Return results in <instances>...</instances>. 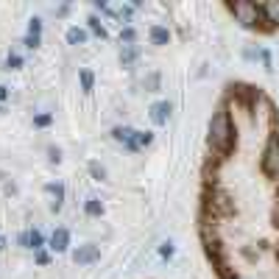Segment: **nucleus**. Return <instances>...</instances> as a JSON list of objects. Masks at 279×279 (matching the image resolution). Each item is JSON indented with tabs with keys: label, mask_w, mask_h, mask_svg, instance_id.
<instances>
[{
	"label": "nucleus",
	"mask_w": 279,
	"mask_h": 279,
	"mask_svg": "<svg viewBox=\"0 0 279 279\" xmlns=\"http://www.w3.org/2000/svg\"><path fill=\"white\" fill-rule=\"evenodd\" d=\"M209 148L215 151L218 157H229L232 148H235V129H232V120H229L226 109H218L209 120Z\"/></svg>",
	"instance_id": "1"
},
{
	"label": "nucleus",
	"mask_w": 279,
	"mask_h": 279,
	"mask_svg": "<svg viewBox=\"0 0 279 279\" xmlns=\"http://www.w3.org/2000/svg\"><path fill=\"white\" fill-rule=\"evenodd\" d=\"M262 170L268 176L277 179L279 176V134L277 131H271L268 134V142H265V148H262V159H260Z\"/></svg>",
	"instance_id": "2"
},
{
	"label": "nucleus",
	"mask_w": 279,
	"mask_h": 279,
	"mask_svg": "<svg viewBox=\"0 0 279 279\" xmlns=\"http://www.w3.org/2000/svg\"><path fill=\"white\" fill-rule=\"evenodd\" d=\"M229 11L235 14L246 28H254L257 26V20H260V9L251 6V3H240V6H229Z\"/></svg>",
	"instance_id": "3"
},
{
	"label": "nucleus",
	"mask_w": 279,
	"mask_h": 279,
	"mask_svg": "<svg viewBox=\"0 0 279 279\" xmlns=\"http://www.w3.org/2000/svg\"><path fill=\"white\" fill-rule=\"evenodd\" d=\"M98 257H101L98 246H79V249L73 251V262H76V265H89V262H95Z\"/></svg>",
	"instance_id": "4"
},
{
	"label": "nucleus",
	"mask_w": 279,
	"mask_h": 279,
	"mask_svg": "<svg viewBox=\"0 0 279 279\" xmlns=\"http://www.w3.org/2000/svg\"><path fill=\"white\" fill-rule=\"evenodd\" d=\"M260 17L262 23H268V28H277L279 26V3H260Z\"/></svg>",
	"instance_id": "5"
},
{
	"label": "nucleus",
	"mask_w": 279,
	"mask_h": 279,
	"mask_svg": "<svg viewBox=\"0 0 279 279\" xmlns=\"http://www.w3.org/2000/svg\"><path fill=\"white\" fill-rule=\"evenodd\" d=\"M112 134H114V140L123 142L129 151H137V148H134V137H137V131H134V129H129V126H117Z\"/></svg>",
	"instance_id": "6"
},
{
	"label": "nucleus",
	"mask_w": 279,
	"mask_h": 279,
	"mask_svg": "<svg viewBox=\"0 0 279 279\" xmlns=\"http://www.w3.org/2000/svg\"><path fill=\"white\" fill-rule=\"evenodd\" d=\"M170 109H173V106L167 104V101H159V104H154V106H151V120L157 123V126H162V123L167 120Z\"/></svg>",
	"instance_id": "7"
},
{
	"label": "nucleus",
	"mask_w": 279,
	"mask_h": 279,
	"mask_svg": "<svg viewBox=\"0 0 279 279\" xmlns=\"http://www.w3.org/2000/svg\"><path fill=\"white\" fill-rule=\"evenodd\" d=\"M67 246H70V232L67 229H56L51 237V249L53 251H67Z\"/></svg>",
	"instance_id": "8"
},
{
	"label": "nucleus",
	"mask_w": 279,
	"mask_h": 279,
	"mask_svg": "<svg viewBox=\"0 0 279 279\" xmlns=\"http://www.w3.org/2000/svg\"><path fill=\"white\" fill-rule=\"evenodd\" d=\"M148 34H151V42H154V45H167V39H170V31L162 28V26H154Z\"/></svg>",
	"instance_id": "9"
},
{
	"label": "nucleus",
	"mask_w": 279,
	"mask_h": 279,
	"mask_svg": "<svg viewBox=\"0 0 279 279\" xmlns=\"http://www.w3.org/2000/svg\"><path fill=\"white\" fill-rule=\"evenodd\" d=\"M137 59V45H123V51H120V61H123V67H129L131 61Z\"/></svg>",
	"instance_id": "10"
},
{
	"label": "nucleus",
	"mask_w": 279,
	"mask_h": 279,
	"mask_svg": "<svg viewBox=\"0 0 279 279\" xmlns=\"http://www.w3.org/2000/svg\"><path fill=\"white\" fill-rule=\"evenodd\" d=\"M67 42H70V45L87 42V31H84V28H70V31H67Z\"/></svg>",
	"instance_id": "11"
},
{
	"label": "nucleus",
	"mask_w": 279,
	"mask_h": 279,
	"mask_svg": "<svg viewBox=\"0 0 279 279\" xmlns=\"http://www.w3.org/2000/svg\"><path fill=\"white\" fill-rule=\"evenodd\" d=\"M151 140H154L151 137V131H137V137H134V148H145Z\"/></svg>",
	"instance_id": "12"
},
{
	"label": "nucleus",
	"mask_w": 279,
	"mask_h": 279,
	"mask_svg": "<svg viewBox=\"0 0 279 279\" xmlns=\"http://www.w3.org/2000/svg\"><path fill=\"white\" fill-rule=\"evenodd\" d=\"M45 190L51 193V195H56V207H61V198H64V187H61V184H48Z\"/></svg>",
	"instance_id": "13"
},
{
	"label": "nucleus",
	"mask_w": 279,
	"mask_h": 279,
	"mask_svg": "<svg viewBox=\"0 0 279 279\" xmlns=\"http://www.w3.org/2000/svg\"><path fill=\"white\" fill-rule=\"evenodd\" d=\"M84 209H87V215H101V212H104V204H101L98 198H89Z\"/></svg>",
	"instance_id": "14"
},
{
	"label": "nucleus",
	"mask_w": 279,
	"mask_h": 279,
	"mask_svg": "<svg viewBox=\"0 0 279 279\" xmlns=\"http://www.w3.org/2000/svg\"><path fill=\"white\" fill-rule=\"evenodd\" d=\"M92 84H95V76H92L89 70H81V87L89 92V89H92Z\"/></svg>",
	"instance_id": "15"
},
{
	"label": "nucleus",
	"mask_w": 279,
	"mask_h": 279,
	"mask_svg": "<svg viewBox=\"0 0 279 279\" xmlns=\"http://www.w3.org/2000/svg\"><path fill=\"white\" fill-rule=\"evenodd\" d=\"M42 235L39 232H28V249H42Z\"/></svg>",
	"instance_id": "16"
},
{
	"label": "nucleus",
	"mask_w": 279,
	"mask_h": 279,
	"mask_svg": "<svg viewBox=\"0 0 279 279\" xmlns=\"http://www.w3.org/2000/svg\"><path fill=\"white\" fill-rule=\"evenodd\" d=\"M89 28H92V31H95L101 39H106V28L101 26V20H98V17H89Z\"/></svg>",
	"instance_id": "17"
},
{
	"label": "nucleus",
	"mask_w": 279,
	"mask_h": 279,
	"mask_svg": "<svg viewBox=\"0 0 279 279\" xmlns=\"http://www.w3.org/2000/svg\"><path fill=\"white\" fill-rule=\"evenodd\" d=\"M39 31H42V23L34 17L31 23H28V36H36V39H39Z\"/></svg>",
	"instance_id": "18"
},
{
	"label": "nucleus",
	"mask_w": 279,
	"mask_h": 279,
	"mask_svg": "<svg viewBox=\"0 0 279 279\" xmlns=\"http://www.w3.org/2000/svg\"><path fill=\"white\" fill-rule=\"evenodd\" d=\"M134 36H137V34H134V28H126V31L120 34V42H126V45H134Z\"/></svg>",
	"instance_id": "19"
},
{
	"label": "nucleus",
	"mask_w": 279,
	"mask_h": 279,
	"mask_svg": "<svg viewBox=\"0 0 279 279\" xmlns=\"http://www.w3.org/2000/svg\"><path fill=\"white\" fill-rule=\"evenodd\" d=\"M20 64H23V59H20V56H17V53H11V56H9V59H6V67H20Z\"/></svg>",
	"instance_id": "20"
},
{
	"label": "nucleus",
	"mask_w": 279,
	"mask_h": 279,
	"mask_svg": "<svg viewBox=\"0 0 279 279\" xmlns=\"http://www.w3.org/2000/svg\"><path fill=\"white\" fill-rule=\"evenodd\" d=\"M89 173L95 176V179H104V167L98 165V162H92V165H89Z\"/></svg>",
	"instance_id": "21"
},
{
	"label": "nucleus",
	"mask_w": 279,
	"mask_h": 279,
	"mask_svg": "<svg viewBox=\"0 0 279 279\" xmlns=\"http://www.w3.org/2000/svg\"><path fill=\"white\" fill-rule=\"evenodd\" d=\"M159 254H162V257H173V246H170V243H165L162 249H159Z\"/></svg>",
	"instance_id": "22"
},
{
	"label": "nucleus",
	"mask_w": 279,
	"mask_h": 279,
	"mask_svg": "<svg viewBox=\"0 0 279 279\" xmlns=\"http://www.w3.org/2000/svg\"><path fill=\"white\" fill-rule=\"evenodd\" d=\"M148 87H151V89L159 87V76H148Z\"/></svg>",
	"instance_id": "23"
},
{
	"label": "nucleus",
	"mask_w": 279,
	"mask_h": 279,
	"mask_svg": "<svg viewBox=\"0 0 279 279\" xmlns=\"http://www.w3.org/2000/svg\"><path fill=\"white\" fill-rule=\"evenodd\" d=\"M48 123H51V117H48V114H39V117H36V126H48Z\"/></svg>",
	"instance_id": "24"
},
{
	"label": "nucleus",
	"mask_w": 279,
	"mask_h": 279,
	"mask_svg": "<svg viewBox=\"0 0 279 279\" xmlns=\"http://www.w3.org/2000/svg\"><path fill=\"white\" fill-rule=\"evenodd\" d=\"M26 45H28V48H36V45H39V39H36V36H26Z\"/></svg>",
	"instance_id": "25"
},
{
	"label": "nucleus",
	"mask_w": 279,
	"mask_h": 279,
	"mask_svg": "<svg viewBox=\"0 0 279 279\" xmlns=\"http://www.w3.org/2000/svg\"><path fill=\"white\" fill-rule=\"evenodd\" d=\"M120 17L123 20H131V9H120Z\"/></svg>",
	"instance_id": "26"
},
{
	"label": "nucleus",
	"mask_w": 279,
	"mask_h": 279,
	"mask_svg": "<svg viewBox=\"0 0 279 279\" xmlns=\"http://www.w3.org/2000/svg\"><path fill=\"white\" fill-rule=\"evenodd\" d=\"M0 101H6V87H0Z\"/></svg>",
	"instance_id": "27"
},
{
	"label": "nucleus",
	"mask_w": 279,
	"mask_h": 279,
	"mask_svg": "<svg viewBox=\"0 0 279 279\" xmlns=\"http://www.w3.org/2000/svg\"><path fill=\"white\" fill-rule=\"evenodd\" d=\"M274 218H277V226H279V204H277V212H274Z\"/></svg>",
	"instance_id": "28"
},
{
	"label": "nucleus",
	"mask_w": 279,
	"mask_h": 279,
	"mask_svg": "<svg viewBox=\"0 0 279 279\" xmlns=\"http://www.w3.org/2000/svg\"><path fill=\"white\" fill-rule=\"evenodd\" d=\"M3 249H6V240H3V237H0V251H3Z\"/></svg>",
	"instance_id": "29"
},
{
	"label": "nucleus",
	"mask_w": 279,
	"mask_h": 279,
	"mask_svg": "<svg viewBox=\"0 0 279 279\" xmlns=\"http://www.w3.org/2000/svg\"><path fill=\"white\" fill-rule=\"evenodd\" d=\"M277 257H279V249H277Z\"/></svg>",
	"instance_id": "30"
},
{
	"label": "nucleus",
	"mask_w": 279,
	"mask_h": 279,
	"mask_svg": "<svg viewBox=\"0 0 279 279\" xmlns=\"http://www.w3.org/2000/svg\"><path fill=\"white\" fill-rule=\"evenodd\" d=\"M0 176H3V173H0Z\"/></svg>",
	"instance_id": "31"
}]
</instances>
